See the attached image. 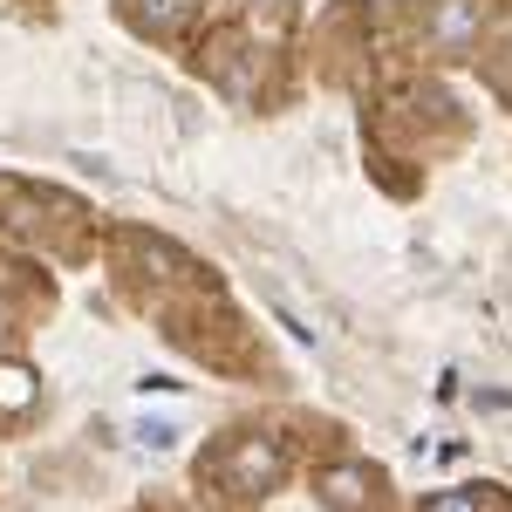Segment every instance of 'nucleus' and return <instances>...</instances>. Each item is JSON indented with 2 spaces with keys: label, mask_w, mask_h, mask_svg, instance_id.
Masks as SVG:
<instances>
[{
  "label": "nucleus",
  "mask_w": 512,
  "mask_h": 512,
  "mask_svg": "<svg viewBox=\"0 0 512 512\" xmlns=\"http://www.w3.org/2000/svg\"><path fill=\"white\" fill-rule=\"evenodd\" d=\"M431 512H472V506H465V499H437Z\"/></svg>",
  "instance_id": "nucleus-5"
},
{
  "label": "nucleus",
  "mask_w": 512,
  "mask_h": 512,
  "mask_svg": "<svg viewBox=\"0 0 512 512\" xmlns=\"http://www.w3.org/2000/svg\"><path fill=\"white\" fill-rule=\"evenodd\" d=\"M267 7H280V0H267Z\"/></svg>",
  "instance_id": "nucleus-6"
},
{
  "label": "nucleus",
  "mask_w": 512,
  "mask_h": 512,
  "mask_svg": "<svg viewBox=\"0 0 512 512\" xmlns=\"http://www.w3.org/2000/svg\"><path fill=\"white\" fill-rule=\"evenodd\" d=\"M280 478V451L274 444H239L233 451V485L239 492H267Z\"/></svg>",
  "instance_id": "nucleus-1"
},
{
  "label": "nucleus",
  "mask_w": 512,
  "mask_h": 512,
  "mask_svg": "<svg viewBox=\"0 0 512 512\" xmlns=\"http://www.w3.org/2000/svg\"><path fill=\"white\" fill-rule=\"evenodd\" d=\"M431 28H437L444 48H465L478 35V7L472 0H431Z\"/></svg>",
  "instance_id": "nucleus-2"
},
{
  "label": "nucleus",
  "mask_w": 512,
  "mask_h": 512,
  "mask_svg": "<svg viewBox=\"0 0 512 512\" xmlns=\"http://www.w3.org/2000/svg\"><path fill=\"white\" fill-rule=\"evenodd\" d=\"M130 14H137L144 28H158V35H171V28H185L192 0H130Z\"/></svg>",
  "instance_id": "nucleus-3"
},
{
  "label": "nucleus",
  "mask_w": 512,
  "mask_h": 512,
  "mask_svg": "<svg viewBox=\"0 0 512 512\" xmlns=\"http://www.w3.org/2000/svg\"><path fill=\"white\" fill-rule=\"evenodd\" d=\"M355 499H362V485H355V478H328V506L355 512Z\"/></svg>",
  "instance_id": "nucleus-4"
}]
</instances>
